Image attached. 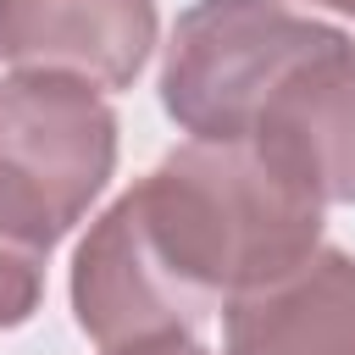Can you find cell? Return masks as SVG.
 <instances>
[{
	"label": "cell",
	"instance_id": "1",
	"mask_svg": "<svg viewBox=\"0 0 355 355\" xmlns=\"http://www.w3.org/2000/svg\"><path fill=\"white\" fill-rule=\"evenodd\" d=\"M128 194L172 277L205 305L261 288L322 250V200L255 139H189Z\"/></svg>",
	"mask_w": 355,
	"mask_h": 355
},
{
	"label": "cell",
	"instance_id": "2",
	"mask_svg": "<svg viewBox=\"0 0 355 355\" xmlns=\"http://www.w3.org/2000/svg\"><path fill=\"white\" fill-rule=\"evenodd\" d=\"M338 39L283 0H194L166 44L161 105L194 139H255L277 89Z\"/></svg>",
	"mask_w": 355,
	"mask_h": 355
},
{
	"label": "cell",
	"instance_id": "3",
	"mask_svg": "<svg viewBox=\"0 0 355 355\" xmlns=\"http://www.w3.org/2000/svg\"><path fill=\"white\" fill-rule=\"evenodd\" d=\"M116 166L111 105L72 78H0V222L55 244Z\"/></svg>",
	"mask_w": 355,
	"mask_h": 355
},
{
	"label": "cell",
	"instance_id": "4",
	"mask_svg": "<svg viewBox=\"0 0 355 355\" xmlns=\"http://www.w3.org/2000/svg\"><path fill=\"white\" fill-rule=\"evenodd\" d=\"M72 311H78V327L105 355L166 344V338H194V327L211 316V305L189 294L161 261V250L150 244L133 211V194H122L78 244Z\"/></svg>",
	"mask_w": 355,
	"mask_h": 355
},
{
	"label": "cell",
	"instance_id": "5",
	"mask_svg": "<svg viewBox=\"0 0 355 355\" xmlns=\"http://www.w3.org/2000/svg\"><path fill=\"white\" fill-rule=\"evenodd\" d=\"M155 44V0H0V55L89 89H128Z\"/></svg>",
	"mask_w": 355,
	"mask_h": 355
},
{
	"label": "cell",
	"instance_id": "6",
	"mask_svg": "<svg viewBox=\"0 0 355 355\" xmlns=\"http://www.w3.org/2000/svg\"><path fill=\"white\" fill-rule=\"evenodd\" d=\"M255 144L316 200L355 205V39L327 44L277 89Z\"/></svg>",
	"mask_w": 355,
	"mask_h": 355
},
{
	"label": "cell",
	"instance_id": "7",
	"mask_svg": "<svg viewBox=\"0 0 355 355\" xmlns=\"http://www.w3.org/2000/svg\"><path fill=\"white\" fill-rule=\"evenodd\" d=\"M222 355H355V255L316 250L294 272L233 294Z\"/></svg>",
	"mask_w": 355,
	"mask_h": 355
},
{
	"label": "cell",
	"instance_id": "8",
	"mask_svg": "<svg viewBox=\"0 0 355 355\" xmlns=\"http://www.w3.org/2000/svg\"><path fill=\"white\" fill-rule=\"evenodd\" d=\"M44 261H50L44 244H33L11 222H0V327H17V322H28L39 311Z\"/></svg>",
	"mask_w": 355,
	"mask_h": 355
},
{
	"label": "cell",
	"instance_id": "9",
	"mask_svg": "<svg viewBox=\"0 0 355 355\" xmlns=\"http://www.w3.org/2000/svg\"><path fill=\"white\" fill-rule=\"evenodd\" d=\"M111 355H205L194 338H166V344H144V349H111Z\"/></svg>",
	"mask_w": 355,
	"mask_h": 355
},
{
	"label": "cell",
	"instance_id": "10",
	"mask_svg": "<svg viewBox=\"0 0 355 355\" xmlns=\"http://www.w3.org/2000/svg\"><path fill=\"white\" fill-rule=\"evenodd\" d=\"M322 6H333V11H344V17H355V0H322Z\"/></svg>",
	"mask_w": 355,
	"mask_h": 355
}]
</instances>
